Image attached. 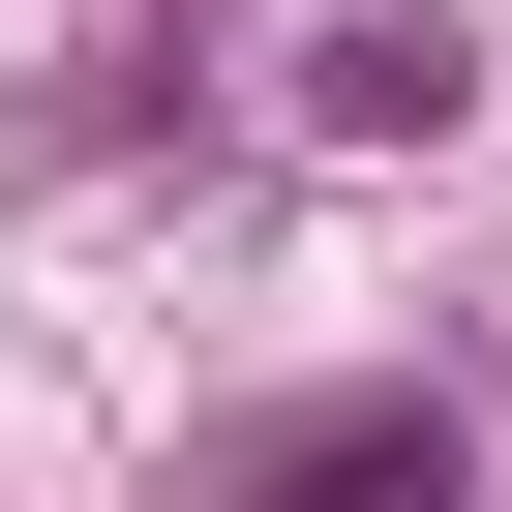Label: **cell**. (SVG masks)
<instances>
[{
    "label": "cell",
    "instance_id": "6da1fadb",
    "mask_svg": "<svg viewBox=\"0 0 512 512\" xmlns=\"http://www.w3.org/2000/svg\"><path fill=\"white\" fill-rule=\"evenodd\" d=\"M211 512H482V422L452 392H272V422H211Z\"/></svg>",
    "mask_w": 512,
    "mask_h": 512
},
{
    "label": "cell",
    "instance_id": "7a4b0ae2",
    "mask_svg": "<svg viewBox=\"0 0 512 512\" xmlns=\"http://www.w3.org/2000/svg\"><path fill=\"white\" fill-rule=\"evenodd\" d=\"M302 121L332 151H452L482 121V31H452V0H332V31H302Z\"/></svg>",
    "mask_w": 512,
    "mask_h": 512
}]
</instances>
